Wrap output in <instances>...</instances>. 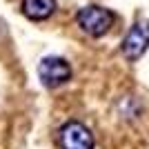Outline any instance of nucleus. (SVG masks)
I'll return each mask as SVG.
<instances>
[{
	"mask_svg": "<svg viewBox=\"0 0 149 149\" xmlns=\"http://www.w3.org/2000/svg\"><path fill=\"white\" fill-rule=\"evenodd\" d=\"M113 20H116V16H113L109 9L100 7V5H87V7H82L80 11L76 13L78 27L91 38L105 36L107 31L113 27Z\"/></svg>",
	"mask_w": 149,
	"mask_h": 149,
	"instance_id": "f257e3e1",
	"label": "nucleus"
},
{
	"mask_svg": "<svg viewBox=\"0 0 149 149\" xmlns=\"http://www.w3.org/2000/svg\"><path fill=\"white\" fill-rule=\"evenodd\" d=\"M20 9L25 13V18L40 22V20H47L56 13V0H22Z\"/></svg>",
	"mask_w": 149,
	"mask_h": 149,
	"instance_id": "39448f33",
	"label": "nucleus"
},
{
	"mask_svg": "<svg viewBox=\"0 0 149 149\" xmlns=\"http://www.w3.org/2000/svg\"><path fill=\"white\" fill-rule=\"evenodd\" d=\"M147 49H149V22H136L123 38L120 51L129 62H136L138 58L145 56Z\"/></svg>",
	"mask_w": 149,
	"mask_h": 149,
	"instance_id": "7ed1b4c3",
	"label": "nucleus"
},
{
	"mask_svg": "<svg viewBox=\"0 0 149 149\" xmlns=\"http://www.w3.org/2000/svg\"><path fill=\"white\" fill-rule=\"evenodd\" d=\"M38 78L47 89H56L62 87L65 82L71 80V67L65 58L58 56H47L40 60L38 65Z\"/></svg>",
	"mask_w": 149,
	"mask_h": 149,
	"instance_id": "f03ea898",
	"label": "nucleus"
},
{
	"mask_svg": "<svg viewBox=\"0 0 149 149\" xmlns=\"http://www.w3.org/2000/svg\"><path fill=\"white\" fill-rule=\"evenodd\" d=\"M58 143L62 149H93V134L78 120H69L58 131Z\"/></svg>",
	"mask_w": 149,
	"mask_h": 149,
	"instance_id": "20e7f679",
	"label": "nucleus"
}]
</instances>
